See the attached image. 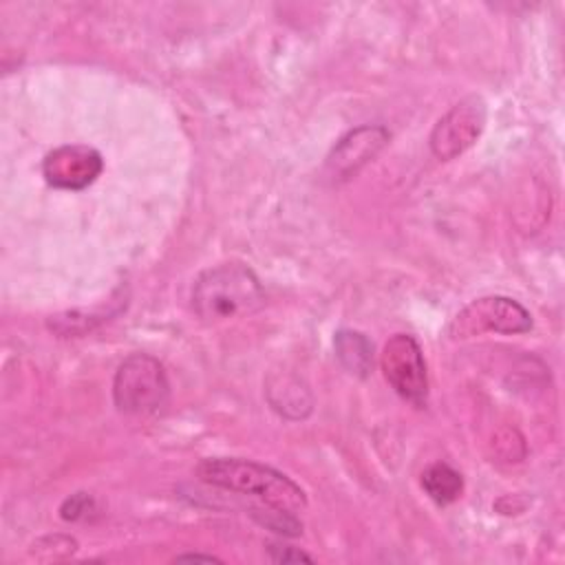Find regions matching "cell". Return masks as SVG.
<instances>
[{
    "label": "cell",
    "instance_id": "1",
    "mask_svg": "<svg viewBox=\"0 0 565 565\" xmlns=\"http://www.w3.org/2000/svg\"><path fill=\"white\" fill-rule=\"evenodd\" d=\"M196 475L216 488L247 494L271 508L298 514L307 508L305 490L280 470L238 457L203 459L196 466Z\"/></svg>",
    "mask_w": 565,
    "mask_h": 565
},
{
    "label": "cell",
    "instance_id": "2",
    "mask_svg": "<svg viewBox=\"0 0 565 565\" xmlns=\"http://www.w3.org/2000/svg\"><path fill=\"white\" fill-rule=\"evenodd\" d=\"M190 302L203 322H227L260 311L265 291L247 265L232 260L201 271L192 285Z\"/></svg>",
    "mask_w": 565,
    "mask_h": 565
},
{
    "label": "cell",
    "instance_id": "3",
    "mask_svg": "<svg viewBox=\"0 0 565 565\" xmlns=\"http://www.w3.org/2000/svg\"><path fill=\"white\" fill-rule=\"evenodd\" d=\"M170 397V382L163 364L148 353L128 355L115 373L113 399L119 413L154 415Z\"/></svg>",
    "mask_w": 565,
    "mask_h": 565
},
{
    "label": "cell",
    "instance_id": "4",
    "mask_svg": "<svg viewBox=\"0 0 565 565\" xmlns=\"http://www.w3.org/2000/svg\"><path fill=\"white\" fill-rule=\"evenodd\" d=\"M532 329L530 311L508 296H486L463 307L450 322L452 338H472L481 333H525Z\"/></svg>",
    "mask_w": 565,
    "mask_h": 565
},
{
    "label": "cell",
    "instance_id": "5",
    "mask_svg": "<svg viewBox=\"0 0 565 565\" xmlns=\"http://www.w3.org/2000/svg\"><path fill=\"white\" fill-rule=\"evenodd\" d=\"M386 382L413 406L428 402V373L419 342L411 333H395L386 340L380 358Z\"/></svg>",
    "mask_w": 565,
    "mask_h": 565
},
{
    "label": "cell",
    "instance_id": "6",
    "mask_svg": "<svg viewBox=\"0 0 565 565\" xmlns=\"http://www.w3.org/2000/svg\"><path fill=\"white\" fill-rule=\"evenodd\" d=\"M488 106L481 95L459 99L433 128L428 143L439 161H450L463 154L483 132Z\"/></svg>",
    "mask_w": 565,
    "mask_h": 565
},
{
    "label": "cell",
    "instance_id": "7",
    "mask_svg": "<svg viewBox=\"0 0 565 565\" xmlns=\"http://www.w3.org/2000/svg\"><path fill=\"white\" fill-rule=\"evenodd\" d=\"M104 170L102 154L82 143L60 146L51 150L42 161V174L49 185L60 190H84Z\"/></svg>",
    "mask_w": 565,
    "mask_h": 565
},
{
    "label": "cell",
    "instance_id": "8",
    "mask_svg": "<svg viewBox=\"0 0 565 565\" xmlns=\"http://www.w3.org/2000/svg\"><path fill=\"white\" fill-rule=\"evenodd\" d=\"M391 135L382 126H360L347 132L329 152L324 170L331 181H347L364 168L386 143Z\"/></svg>",
    "mask_w": 565,
    "mask_h": 565
},
{
    "label": "cell",
    "instance_id": "9",
    "mask_svg": "<svg viewBox=\"0 0 565 565\" xmlns=\"http://www.w3.org/2000/svg\"><path fill=\"white\" fill-rule=\"evenodd\" d=\"M335 358L349 375L360 380L369 377L373 371V344L369 338L353 329H340L333 338Z\"/></svg>",
    "mask_w": 565,
    "mask_h": 565
},
{
    "label": "cell",
    "instance_id": "10",
    "mask_svg": "<svg viewBox=\"0 0 565 565\" xmlns=\"http://www.w3.org/2000/svg\"><path fill=\"white\" fill-rule=\"evenodd\" d=\"M422 488L435 503L448 505L459 499L463 490V479L455 468L439 461L422 472Z\"/></svg>",
    "mask_w": 565,
    "mask_h": 565
},
{
    "label": "cell",
    "instance_id": "11",
    "mask_svg": "<svg viewBox=\"0 0 565 565\" xmlns=\"http://www.w3.org/2000/svg\"><path fill=\"white\" fill-rule=\"evenodd\" d=\"M90 508H93V499L84 492H77L64 501L60 512H62V519H66V521H79L86 516V512Z\"/></svg>",
    "mask_w": 565,
    "mask_h": 565
},
{
    "label": "cell",
    "instance_id": "12",
    "mask_svg": "<svg viewBox=\"0 0 565 565\" xmlns=\"http://www.w3.org/2000/svg\"><path fill=\"white\" fill-rule=\"evenodd\" d=\"M269 556L274 563H298V561H307L313 563V556H309L302 550L296 547H287V545H269Z\"/></svg>",
    "mask_w": 565,
    "mask_h": 565
},
{
    "label": "cell",
    "instance_id": "13",
    "mask_svg": "<svg viewBox=\"0 0 565 565\" xmlns=\"http://www.w3.org/2000/svg\"><path fill=\"white\" fill-rule=\"evenodd\" d=\"M177 561H205V563H212V561H218V558L212 556V554H181V556H177Z\"/></svg>",
    "mask_w": 565,
    "mask_h": 565
}]
</instances>
